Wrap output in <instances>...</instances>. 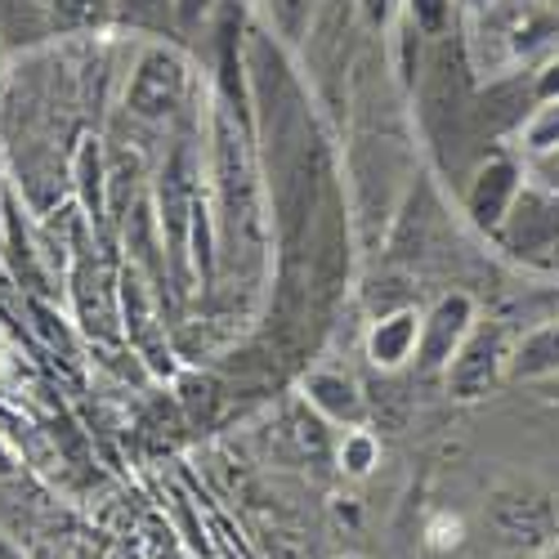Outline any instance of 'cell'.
<instances>
[{
  "label": "cell",
  "instance_id": "1",
  "mask_svg": "<svg viewBox=\"0 0 559 559\" xmlns=\"http://www.w3.org/2000/svg\"><path fill=\"white\" fill-rule=\"evenodd\" d=\"M488 528L506 550L533 559V555H542L546 546L559 542V510L542 492L506 488L488 501Z\"/></svg>",
  "mask_w": 559,
  "mask_h": 559
},
{
  "label": "cell",
  "instance_id": "2",
  "mask_svg": "<svg viewBox=\"0 0 559 559\" xmlns=\"http://www.w3.org/2000/svg\"><path fill=\"white\" fill-rule=\"evenodd\" d=\"M510 354L515 345L506 341V332L497 322H475L471 336L461 341V349L452 354L443 381H448V394L456 399H484L488 390L501 385V377L510 371Z\"/></svg>",
  "mask_w": 559,
  "mask_h": 559
},
{
  "label": "cell",
  "instance_id": "3",
  "mask_svg": "<svg viewBox=\"0 0 559 559\" xmlns=\"http://www.w3.org/2000/svg\"><path fill=\"white\" fill-rule=\"evenodd\" d=\"M475 300L465 296V292H452L443 300H435L430 313H421V345H416V367L421 371H448L452 354L461 349V341L471 336L475 328Z\"/></svg>",
  "mask_w": 559,
  "mask_h": 559
},
{
  "label": "cell",
  "instance_id": "4",
  "mask_svg": "<svg viewBox=\"0 0 559 559\" xmlns=\"http://www.w3.org/2000/svg\"><path fill=\"white\" fill-rule=\"evenodd\" d=\"M117 305H121V322H126V341L139 349V358L153 362L162 377L170 371V349L166 336L157 328V305L148 296V283L139 277V269H126L117 283Z\"/></svg>",
  "mask_w": 559,
  "mask_h": 559
},
{
  "label": "cell",
  "instance_id": "5",
  "mask_svg": "<svg viewBox=\"0 0 559 559\" xmlns=\"http://www.w3.org/2000/svg\"><path fill=\"white\" fill-rule=\"evenodd\" d=\"M524 193V170L520 162H510V157H492L488 166H479V175L471 179V193H465V211H471V219L488 233L506 228L510 211H515Z\"/></svg>",
  "mask_w": 559,
  "mask_h": 559
},
{
  "label": "cell",
  "instance_id": "6",
  "mask_svg": "<svg viewBox=\"0 0 559 559\" xmlns=\"http://www.w3.org/2000/svg\"><path fill=\"white\" fill-rule=\"evenodd\" d=\"M179 99H183V63L175 55L157 50L134 68V81L126 90L130 112L157 121V117H170L179 108Z\"/></svg>",
  "mask_w": 559,
  "mask_h": 559
},
{
  "label": "cell",
  "instance_id": "7",
  "mask_svg": "<svg viewBox=\"0 0 559 559\" xmlns=\"http://www.w3.org/2000/svg\"><path fill=\"white\" fill-rule=\"evenodd\" d=\"M416 345H421V313L416 309L381 313L367 332V362L377 371H403L416 358Z\"/></svg>",
  "mask_w": 559,
  "mask_h": 559
},
{
  "label": "cell",
  "instance_id": "8",
  "mask_svg": "<svg viewBox=\"0 0 559 559\" xmlns=\"http://www.w3.org/2000/svg\"><path fill=\"white\" fill-rule=\"evenodd\" d=\"M305 399L322 421H336V426H362V416H367V399L358 381L341 377V371H313L305 381Z\"/></svg>",
  "mask_w": 559,
  "mask_h": 559
},
{
  "label": "cell",
  "instance_id": "9",
  "mask_svg": "<svg viewBox=\"0 0 559 559\" xmlns=\"http://www.w3.org/2000/svg\"><path fill=\"white\" fill-rule=\"evenodd\" d=\"M559 371V322H542L524 341H515L510 354V377L515 381H542Z\"/></svg>",
  "mask_w": 559,
  "mask_h": 559
},
{
  "label": "cell",
  "instance_id": "10",
  "mask_svg": "<svg viewBox=\"0 0 559 559\" xmlns=\"http://www.w3.org/2000/svg\"><path fill=\"white\" fill-rule=\"evenodd\" d=\"M76 189L85 211H104V157H99V139H85L76 153Z\"/></svg>",
  "mask_w": 559,
  "mask_h": 559
},
{
  "label": "cell",
  "instance_id": "11",
  "mask_svg": "<svg viewBox=\"0 0 559 559\" xmlns=\"http://www.w3.org/2000/svg\"><path fill=\"white\" fill-rule=\"evenodd\" d=\"M377 456H381L377 435L362 430V426H349V435L341 439V471L349 479H367L371 471H377Z\"/></svg>",
  "mask_w": 559,
  "mask_h": 559
},
{
  "label": "cell",
  "instance_id": "12",
  "mask_svg": "<svg viewBox=\"0 0 559 559\" xmlns=\"http://www.w3.org/2000/svg\"><path fill=\"white\" fill-rule=\"evenodd\" d=\"M524 153H559V99H546L524 126Z\"/></svg>",
  "mask_w": 559,
  "mask_h": 559
},
{
  "label": "cell",
  "instance_id": "13",
  "mask_svg": "<svg viewBox=\"0 0 559 559\" xmlns=\"http://www.w3.org/2000/svg\"><path fill=\"white\" fill-rule=\"evenodd\" d=\"M112 0H50V23L63 32H81V27H95L108 14Z\"/></svg>",
  "mask_w": 559,
  "mask_h": 559
},
{
  "label": "cell",
  "instance_id": "14",
  "mask_svg": "<svg viewBox=\"0 0 559 559\" xmlns=\"http://www.w3.org/2000/svg\"><path fill=\"white\" fill-rule=\"evenodd\" d=\"M309 10H313V0H269V14H273V23L283 27L292 40L305 32V23H309Z\"/></svg>",
  "mask_w": 559,
  "mask_h": 559
},
{
  "label": "cell",
  "instance_id": "15",
  "mask_svg": "<svg viewBox=\"0 0 559 559\" xmlns=\"http://www.w3.org/2000/svg\"><path fill=\"white\" fill-rule=\"evenodd\" d=\"M412 5V23L416 27H426V32H439L448 10H452V0H407Z\"/></svg>",
  "mask_w": 559,
  "mask_h": 559
},
{
  "label": "cell",
  "instance_id": "16",
  "mask_svg": "<svg viewBox=\"0 0 559 559\" xmlns=\"http://www.w3.org/2000/svg\"><path fill=\"white\" fill-rule=\"evenodd\" d=\"M121 10H126V19L144 23L148 14H166V10H170V0H121Z\"/></svg>",
  "mask_w": 559,
  "mask_h": 559
},
{
  "label": "cell",
  "instance_id": "17",
  "mask_svg": "<svg viewBox=\"0 0 559 559\" xmlns=\"http://www.w3.org/2000/svg\"><path fill=\"white\" fill-rule=\"evenodd\" d=\"M394 5H399V0H362V14H367L371 27H385L390 14H394Z\"/></svg>",
  "mask_w": 559,
  "mask_h": 559
},
{
  "label": "cell",
  "instance_id": "18",
  "mask_svg": "<svg viewBox=\"0 0 559 559\" xmlns=\"http://www.w3.org/2000/svg\"><path fill=\"white\" fill-rule=\"evenodd\" d=\"M170 5H175V19L179 23H198L211 10V0H170Z\"/></svg>",
  "mask_w": 559,
  "mask_h": 559
},
{
  "label": "cell",
  "instance_id": "19",
  "mask_svg": "<svg viewBox=\"0 0 559 559\" xmlns=\"http://www.w3.org/2000/svg\"><path fill=\"white\" fill-rule=\"evenodd\" d=\"M537 99L546 104V99H559V63H550L546 72H542V81H537Z\"/></svg>",
  "mask_w": 559,
  "mask_h": 559
},
{
  "label": "cell",
  "instance_id": "20",
  "mask_svg": "<svg viewBox=\"0 0 559 559\" xmlns=\"http://www.w3.org/2000/svg\"><path fill=\"white\" fill-rule=\"evenodd\" d=\"M430 542H435L439 550H443V546H456V542H461V524H456V520H452V524H435V528H430Z\"/></svg>",
  "mask_w": 559,
  "mask_h": 559
},
{
  "label": "cell",
  "instance_id": "21",
  "mask_svg": "<svg viewBox=\"0 0 559 559\" xmlns=\"http://www.w3.org/2000/svg\"><path fill=\"white\" fill-rule=\"evenodd\" d=\"M0 475H14V452L0 443Z\"/></svg>",
  "mask_w": 559,
  "mask_h": 559
},
{
  "label": "cell",
  "instance_id": "22",
  "mask_svg": "<svg viewBox=\"0 0 559 559\" xmlns=\"http://www.w3.org/2000/svg\"><path fill=\"white\" fill-rule=\"evenodd\" d=\"M533 559H559V542H555V546H546V550H542V555H533Z\"/></svg>",
  "mask_w": 559,
  "mask_h": 559
}]
</instances>
